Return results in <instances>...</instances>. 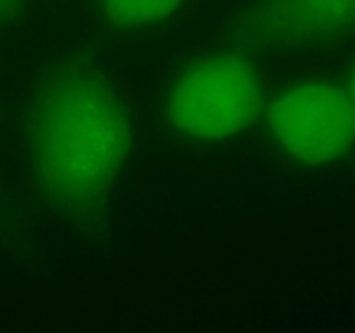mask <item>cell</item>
Masks as SVG:
<instances>
[{
    "instance_id": "obj_5",
    "label": "cell",
    "mask_w": 355,
    "mask_h": 333,
    "mask_svg": "<svg viewBox=\"0 0 355 333\" xmlns=\"http://www.w3.org/2000/svg\"><path fill=\"white\" fill-rule=\"evenodd\" d=\"M187 0H97L101 16L118 30H142L179 12Z\"/></svg>"
},
{
    "instance_id": "obj_2",
    "label": "cell",
    "mask_w": 355,
    "mask_h": 333,
    "mask_svg": "<svg viewBox=\"0 0 355 333\" xmlns=\"http://www.w3.org/2000/svg\"><path fill=\"white\" fill-rule=\"evenodd\" d=\"M263 83L257 66L238 52H215L180 69L165 96L166 123L193 141L234 137L257 121Z\"/></svg>"
},
{
    "instance_id": "obj_3",
    "label": "cell",
    "mask_w": 355,
    "mask_h": 333,
    "mask_svg": "<svg viewBox=\"0 0 355 333\" xmlns=\"http://www.w3.org/2000/svg\"><path fill=\"white\" fill-rule=\"evenodd\" d=\"M266 121L274 144L298 165H331L355 146V106L345 87L329 80H302L281 90Z\"/></svg>"
},
{
    "instance_id": "obj_1",
    "label": "cell",
    "mask_w": 355,
    "mask_h": 333,
    "mask_svg": "<svg viewBox=\"0 0 355 333\" xmlns=\"http://www.w3.org/2000/svg\"><path fill=\"white\" fill-rule=\"evenodd\" d=\"M23 146L38 196L61 217H92L121 179L134 121L120 90L92 66L59 62L28 94Z\"/></svg>"
},
{
    "instance_id": "obj_6",
    "label": "cell",
    "mask_w": 355,
    "mask_h": 333,
    "mask_svg": "<svg viewBox=\"0 0 355 333\" xmlns=\"http://www.w3.org/2000/svg\"><path fill=\"white\" fill-rule=\"evenodd\" d=\"M31 0H0V26L12 23L30 6Z\"/></svg>"
},
{
    "instance_id": "obj_4",
    "label": "cell",
    "mask_w": 355,
    "mask_h": 333,
    "mask_svg": "<svg viewBox=\"0 0 355 333\" xmlns=\"http://www.w3.org/2000/svg\"><path fill=\"white\" fill-rule=\"evenodd\" d=\"M260 51H298L355 33V0H253L236 28Z\"/></svg>"
},
{
    "instance_id": "obj_7",
    "label": "cell",
    "mask_w": 355,
    "mask_h": 333,
    "mask_svg": "<svg viewBox=\"0 0 355 333\" xmlns=\"http://www.w3.org/2000/svg\"><path fill=\"white\" fill-rule=\"evenodd\" d=\"M347 92H349L350 99H352L354 106H355V62L352 65V69H350V75H349V83H347Z\"/></svg>"
}]
</instances>
